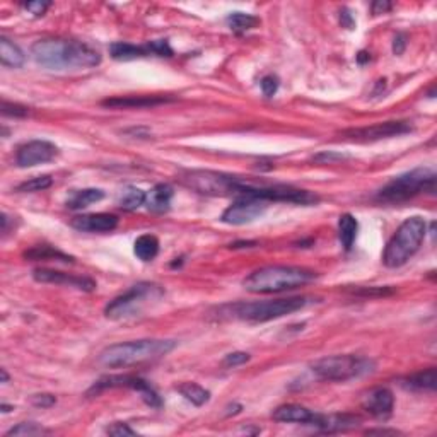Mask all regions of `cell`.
Instances as JSON below:
<instances>
[{
  "instance_id": "obj_10",
  "label": "cell",
  "mask_w": 437,
  "mask_h": 437,
  "mask_svg": "<svg viewBox=\"0 0 437 437\" xmlns=\"http://www.w3.org/2000/svg\"><path fill=\"white\" fill-rule=\"evenodd\" d=\"M108 388L134 390V392H137L138 394H140V398L144 400V403L149 405V407H152V408H161L162 407V400H161V396L158 394V392H156V390L152 388V386L149 385L145 379L137 378V376H129V374H125V376L123 374L105 376V378H101L94 386H92L89 394L99 393L101 390H108Z\"/></svg>"
},
{
  "instance_id": "obj_2",
  "label": "cell",
  "mask_w": 437,
  "mask_h": 437,
  "mask_svg": "<svg viewBox=\"0 0 437 437\" xmlns=\"http://www.w3.org/2000/svg\"><path fill=\"white\" fill-rule=\"evenodd\" d=\"M38 65L50 70L92 69L101 63V53L86 41L65 38H43L31 46Z\"/></svg>"
},
{
  "instance_id": "obj_29",
  "label": "cell",
  "mask_w": 437,
  "mask_h": 437,
  "mask_svg": "<svg viewBox=\"0 0 437 437\" xmlns=\"http://www.w3.org/2000/svg\"><path fill=\"white\" fill-rule=\"evenodd\" d=\"M227 26L234 31V33H246V31L253 30L260 24V19L253 14L246 12H231L226 19Z\"/></svg>"
},
{
  "instance_id": "obj_44",
  "label": "cell",
  "mask_w": 437,
  "mask_h": 437,
  "mask_svg": "<svg viewBox=\"0 0 437 437\" xmlns=\"http://www.w3.org/2000/svg\"><path fill=\"white\" fill-rule=\"evenodd\" d=\"M255 244L257 243H253V241H246V243H234V244H231V248H250V246H255Z\"/></svg>"
},
{
  "instance_id": "obj_42",
  "label": "cell",
  "mask_w": 437,
  "mask_h": 437,
  "mask_svg": "<svg viewBox=\"0 0 437 437\" xmlns=\"http://www.w3.org/2000/svg\"><path fill=\"white\" fill-rule=\"evenodd\" d=\"M405 46H407V38H405V34H396L393 41L394 55H401V53L405 52Z\"/></svg>"
},
{
  "instance_id": "obj_31",
  "label": "cell",
  "mask_w": 437,
  "mask_h": 437,
  "mask_svg": "<svg viewBox=\"0 0 437 437\" xmlns=\"http://www.w3.org/2000/svg\"><path fill=\"white\" fill-rule=\"evenodd\" d=\"M50 434L48 429L41 427L36 422H21L16 427H12L10 431L6 432V437H12V436H23V437H34V436H43Z\"/></svg>"
},
{
  "instance_id": "obj_34",
  "label": "cell",
  "mask_w": 437,
  "mask_h": 437,
  "mask_svg": "<svg viewBox=\"0 0 437 437\" xmlns=\"http://www.w3.org/2000/svg\"><path fill=\"white\" fill-rule=\"evenodd\" d=\"M250 359L251 355L246 354V352H231V354H227L226 357H224L222 365L224 367H237V365L246 364Z\"/></svg>"
},
{
  "instance_id": "obj_8",
  "label": "cell",
  "mask_w": 437,
  "mask_h": 437,
  "mask_svg": "<svg viewBox=\"0 0 437 437\" xmlns=\"http://www.w3.org/2000/svg\"><path fill=\"white\" fill-rule=\"evenodd\" d=\"M164 297V289L154 282H138L122 296L115 297L105 308L106 318L129 319L142 315L147 308L154 306Z\"/></svg>"
},
{
  "instance_id": "obj_19",
  "label": "cell",
  "mask_w": 437,
  "mask_h": 437,
  "mask_svg": "<svg viewBox=\"0 0 437 437\" xmlns=\"http://www.w3.org/2000/svg\"><path fill=\"white\" fill-rule=\"evenodd\" d=\"M173 98L168 96H125V98H111L103 101V106L106 108H131V109H140V108H154V106L166 105V103H171Z\"/></svg>"
},
{
  "instance_id": "obj_17",
  "label": "cell",
  "mask_w": 437,
  "mask_h": 437,
  "mask_svg": "<svg viewBox=\"0 0 437 437\" xmlns=\"http://www.w3.org/2000/svg\"><path fill=\"white\" fill-rule=\"evenodd\" d=\"M362 407L365 412L376 418H388L393 414L394 407V396L392 390L388 388H376L372 392L365 394Z\"/></svg>"
},
{
  "instance_id": "obj_32",
  "label": "cell",
  "mask_w": 437,
  "mask_h": 437,
  "mask_svg": "<svg viewBox=\"0 0 437 437\" xmlns=\"http://www.w3.org/2000/svg\"><path fill=\"white\" fill-rule=\"evenodd\" d=\"M53 184L52 176L45 175V176H36V178H31V180L24 181L21 183L19 186L16 188V191L19 193H34V191H43L46 188H50Z\"/></svg>"
},
{
  "instance_id": "obj_15",
  "label": "cell",
  "mask_w": 437,
  "mask_h": 437,
  "mask_svg": "<svg viewBox=\"0 0 437 437\" xmlns=\"http://www.w3.org/2000/svg\"><path fill=\"white\" fill-rule=\"evenodd\" d=\"M33 279L41 284H55V286L76 287V289L84 290V292H92L96 289V282L91 277H77L70 273L58 272L52 268H36L33 270Z\"/></svg>"
},
{
  "instance_id": "obj_21",
  "label": "cell",
  "mask_w": 437,
  "mask_h": 437,
  "mask_svg": "<svg viewBox=\"0 0 437 437\" xmlns=\"http://www.w3.org/2000/svg\"><path fill=\"white\" fill-rule=\"evenodd\" d=\"M359 422H361V418L349 414H333V415L319 414L318 424H316L315 427H318L321 432H340V431H349V429L352 427H357Z\"/></svg>"
},
{
  "instance_id": "obj_39",
  "label": "cell",
  "mask_w": 437,
  "mask_h": 437,
  "mask_svg": "<svg viewBox=\"0 0 437 437\" xmlns=\"http://www.w3.org/2000/svg\"><path fill=\"white\" fill-rule=\"evenodd\" d=\"M50 6H52V2H28V3H24L23 7L26 10H30L33 16L40 17V16H43V14L46 12V9H48Z\"/></svg>"
},
{
  "instance_id": "obj_40",
  "label": "cell",
  "mask_w": 437,
  "mask_h": 437,
  "mask_svg": "<svg viewBox=\"0 0 437 437\" xmlns=\"http://www.w3.org/2000/svg\"><path fill=\"white\" fill-rule=\"evenodd\" d=\"M340 23H342V26L347 28V30H354V17H352V12L347 7H343V9L340 10Z\"/></svg>"
},
{
  "instance_id": "obj_1",
  "label": "cell",
  "mask_w": 437,
  "mask_h": 437,
  "mask_svg": "<svg viewBox=\"0 0 437 437\" xmlns=\"http://www.w3.org/2000/svg\"><path fill=\"white\" fill-rule=\"evenodd\" d=\"M180 181L186 188L205 197H250L265 202H287L296 205H315L319 202L316 193L290 184L265 183L212 169H186L180 173Z\"/></svg>"
},
{
  "instance_id": "obj_3",
  "label": "cell",
  "mask_w": 437,
  "mask_h": 437,
  "mask_svg": "<svg viewBox=\"0 0 437 437\" xmlns=\"http://www.w3.org/2000/svg\"><path fill=\"white\" fill-rule=\"evenodd\" d=\"M175 340L164 339H145V340H131V342L115 343L106 347L99 354L98 362L109 369L131 367V365L144 364V362L156 361L169 352L175 350Z\"/></svg>"
},
{
  "instance_id": "obj_28",
  "label": "cell",
  "mask_w": 437,
  "mask_h": 437,
  "mask_svg": "<svg viewBox=\"0 0 437 437\" xmlns=\"http://www.w3.org/2000/svg\"><path fill=\"white\" fill-rule=\"evenodd\" d=\"M145 198H147V193L144 190H140L137 186H127L120 193L118 205L123 211L134 212L138 207H142V205H145Z\"/></svg>"
},
{
  "instance_id": "obj_18",
  "label": "cell",
  "mask_w": 437,
  "mask_h": 437,
  "mask_svg": "<svg viewBox=\"0 0 437 437\" xmlns=\"http://www.w3.org/2000/svg\"><path fill=\"white\" fill-rule=\"evenodd\" d=\"M319 414H315L309 408L303 405L289 403L282 405L277 410H273V420L284 422V424H304V425H316L318 424Z\"/></svg>"
},
{
  "instance_id": "obj_13",
  "label": "cell",
  "mask_w": 437,
  "mask_h": 437,
  "mask_svg": "<svg viewBox=\"0 0 437 437\" xmlns=\"http://www.w3.org/2000/svg\"><path fill=\"white\" fill-rule=\"evenodd\" d=\"M109 55L115 60L129 62V60L145 58V56H171L173 50L166 40L149 41L147 45H131L118 41V43L109 45Z\"/></svg>"
},
{
  "instance_id": "obj_5",
  "label": "cell",
  "mask_w": 437,
  "mask_h": 437,
  "mask_svg": "<svg viewBox=\"0 0 437 437\" xmlns=\"http://www.w3.org/2000/svg\"><path fill=\"white\" fill-rule=\"evenodd\" d=\"M309 303L308 297H287V299L273 301H253V303H233L219 308V318L239 319V321L265 323L282 318L286 315L299 311Z\"/></svg>"
},
{
  "instance_id": "obj_36",
  "label": "cell",
  "mask_w": 437,
  "mask_h": 437,
  "mask_svg": "<svg viewBox=\"0 0 437 437\" xmlns=\"http://www.w3.org/2000/svg\"><path fill=\"white\" fill-rule=\"evenodd\" d=\"M260 86H262L263 94H265L266 98H272V96L279 91V77L272 76V74H270V76H265L260 81Z\"/></svg>"
},
{
  "instance_id": "obj_33",
  "label": "cell",
  "mask_w": 437,
  "mask_h": 437,
  "mask_svg": "<svg viewBox=\"0 0 437 437\" xmlns=\"http://www.w3.org/2000/svg\"><path fill=\"white\" fill-rule=\"evenodd\" d=\"M2 115L3 116H12V118H24V116L30 115V108L23 105H17V103H9L3 99L2 101Z\"/></svg>"
},
{
  "instance_id": "obj_20",
  "label": "cell",
  "mask_w": 437,
  "mask_h": 437,
  "mask_svg": "<svg viewBox=\"0 0 437 437\" xmlns=\"http://www.w3.org/2000/svg\"><path fill=\"white\" fill-rule=\"evenodd\" d=\"M173 197H175V190H173L171 184L159 183L147 193L145 207L151 212H156V214H164L171 207Z\"/></svg>"
},
{
  "instance_id": "obj_38",
  "label": "cell",
  "mask_w": 437,
  "mask_h": 437,
  "mask_svg": "<svg viewBox=\"0 0 437 437\" xmlns=\"http://www.w3.org/2000/svg\"><path fill=\"white\" fill-rule=\"evenodd\" d=\"M106 432H108L109 436H115V437L135 436V434H137V432H135L134 429L129 427V424H122V422H116V424L109 425V427L106 429Z\"/></svg>"
},
{
  "instance_id": "obj_45",
  "label": "cell",
  "mask_w": 437,
  "mask_h": 437,
  "mask_svg": "<svg viewBox=\"0 0 437 437\" xmlns=\"http://www.w3.org/2000/svg\"><path fill=\"white\" fill-rule=\"evenodd\" d=\"M371 58V56H369V53H365V52H361L357 55V62L359 63H364V62H367V60Z\"/></svg>"
},
{
  "instance_id": "obj_9",
  "label": "cell",
  "mask_w": 437,
  "mask_h": 437,
  "mask_svg": "<svg viewBox=\"0 0 437 437\" xmlns=\"http://www.w3.org/2000/svg\"><path fill=\"white\" fill-rule=\"evenodd\" d=\"M376 369V362L369 357L361 355H330V357L318 359L311 364V371L323 381L345 383L350 379L362 378L371 374Z\"/></svg>"
},
{
  "instance_id": "obj_24",
  "label": "cell",
  "mask_w": 437,
  "mask_h": 437,
  "mask_svg": "<svg viewBox=\"0 0 437 437\" xmlns=\"http://www.w3.org/2000/svg\"><path fill=\"white\" fill-rule=\"evenodd\" d=\"M23 257L26 258V260H31V262L55 260V262H63V263H74V257H70V255L56 250V248L50 246V244H40V246L31 248V250L24 251Z\"/></svg>"
},
{
  "instance_id": "obj_11",
  "label": "cell",
  "mask_w": 437,
  "mask_h": 437,
  "mask_svg": "<svg viewBox=\"0 0 437 437\" xmlns=\"http://www.w3.org/2000/svg\"><path fill=\"white\" fill-rule=\"evenodd\" d=\"M268 209V202L260 200V198L243 197L233 202V205L226 209L220 215V220L229 226H244L253 220L260 219Z\"/></svg>"
},
{
  "instance_id": "obj_16",
  "label": "cell",
  "mask_w": 437,
  "mask_h": 437,
  "mask_svg": "<svg viewBox=\"0 0 437 437\" xmlns=\"http://www.w3.org/2000/svg\"><path fill=\"white\" fill-rule=\"evenodd\" d=\"M70 226L81 233H111L118 226V217L113 214H84L70 220Z\"/></svg>"
},
{
  "instance_id": "obj_35",
  "label": "cell",
  "mask_w": 437,
  "mask_h": 437,
  "mask_svg": "<svg viewBox=\"0 0 437 437\" xmlns=\"http://www.w3.org/2000/svg\"><path fill=\"white\" fill-rule=\"evenodd\" d=\"M345 159H349V156L340 154V152L328 151V152H321V154L315 156V158H312V161L321 162V164H335V162L345 161Z\"/></svg>"
},
{
  "instance_id": "obj_26",
  "label": "cell",
  "mask_w": 437,
  "mask_h": 437,
  "mask_svg": "<svg viewBox=\"0 0 437 437\" xmlns=\"http://www.w3.org/2000/svg\"><path fill=\"white\" fill-rule=\"evenodd\" d=\"M134 253L140 262H152L159 253V239L152 234H142L135 239Z\"/></svg>"
},
{
  "instance_id": "obj_41",
  "label": "cell",
  "mask_w": 437,
  "mask_h": 437,
  "mask_svg": "<svg viewBox=\"0 0 437 437\" xmlns=\"http://www.w3.org/2000/svg\"><path fill=\"white\" fill-rule=\"evenodd\" d=\"M392 3L390 2H383V0H376L374 3L371 6V10L374 16H379V14H386L388 10H392Z\"/></svg>"
},
{
  "instance_id": "obj_22",
  "label": "cell",
  "mask_w": 437,
  "mask_h": 437,
  "mask_svg": "<svg viewBox=\"0 0 437 437\" xmlns=\"http://www.w3.org/2000/svg\"><path fill=\"white\" fill-rule=\"evenodd\" d=\"M403 386L414 392H434L437 386L436 367H429L425 371H418L415 374L403 379Z\"/></svg>"
},
{
  "instance_id": "obj_4",
  "label": "cell",
  "mask_w": 437,
  "mask_h": 437,
  "mask_svg": "<svg viewBox=\"0 0 437 437\" xmlns=\"http://www.w3.org/2000/svg\"><path fill=\"white\" fill-rule=\"evenodd\" d=\"M315 277L312 270L303 266L270 265L251 272L243 280V287L253 294H277L306 286Z\"/></svg>"
},
{
  "instance_id": "obj_25",
  "label": "cell",
  "mask_w": 437,
  "mask_h": 437,
  "mask_svg": "<svg viewBox=\"0 0 437 437\" xmlns=\"http://www.w3.org/2000/svg\"><path fill=\"white\" fill-rule=\"evenodd\" d=\"M0 60H2V65L19 69V67H23L24 62H26V55H24L23 50L16 43H12L9 38L2 36L0 38Z\"/></svg>"
},
{
  "instance_id": "obj_47",
  "label": "cell",
  "mask_w": 437,
  "mask_h": 437,
  "mask_svg": "<svg viewBox=\"0 0 437 437\" xmlns=\"http://www.w3.org/2000/svg\"><path fill=\"white\" fill-rule=\"evenodd\" d=\"M10 408H12V407H7V405H2V412H10Z\"/></svg>"
},
{
  "instance_id": "obj_30",
  "label": "cell",
  "mask_w": 437,
  "mask_h": 437,
  "mask_svg": "<svg viewBox=\"0 0 437 437\" xmlns=\"http://www.w3.org/2000/svg\"><path fill=\"white\" fill-rule=\"evenodd\" d=\"M178 393L183 394L188 401L195 405V407H202V405L207 403L211 400V393L205 388H202L197 383H183V385L178 386Z\"/></svg>"
},
{
  "instance_id": "obj_7",
  "label": "cell",
  "mask_w": 437,
  "mask_h": 437,
  "mask_svg": "<svg viewBox=\"0 0 437 437\" xmlns=\"http://www.w3.org/2000/svg\"><path fill=\"white\" fill-rule=\"evenodd\" d=\"M437 175L431 168H417L412 171L394 176L388 184L376 193V202L379 204H403L410 198L422 193H436Z\"/></svg>"
},
{
  "instance_id": "obj_43",
  "label": "cell",
  "mask_w": 437,
  "mask_h": 437,
  "mask_svg": "<svg viewBox=\"0 0 437 437\" xmlns=\"http://www.w3.org/2000/svg\"><path fill=\"white\" fill-rule=\"evenodd\" d=\"M367 434H398V431H388V429H372Z\"/></svg>"
},
{
  "instance_id": "obj_46",
  "label": "cell",
  "mask_w": 437,
  "mask_h": 437,
  "mask_svg": "<svg viewBox=\"0 0 437 437\" xmlns=\"http://www.w3.org/2000/svg\"><path fill=\"white\" fill-rule=\"evenodd\" d=\"M0 374H2V383L9 381V374H7L6 369H0Z\"/></svg>"
},
{
  "instance_id": "obj_37",
  "label": "cell",
  "mask_w": 437,
  "mask_h": 437,
  "mask_svg": "<svg viewBox=\"0 0 437 437\" xmlns=\"http://www.w3.org/2000/svg\"><path fill=\"white\" fill-rule=\"evenodd\" d=\"M31 403L38 408H50L56 403V398L50 393H40L31 398Z\"/></svg>"
},
{
  "instance_id": "obj_23",
  "label": "cell",
  "mask_w": 437,
  "mask_h": 437,
  "mask_svg": "<svg viewBox=\"0 0 437 437\" xmlns=\"http://www.w3.org/2000/svg\"><path fill=\"white\" fill-rule=\"evenodd\" d=\"M103 198H105V191L99 190V188H84V190H76L70 193L67 207L70 211H81V209H86L91 204L103 200Z\"/></svg>"
},
{
  "instance_id": "obj_27",
  "label": "cell",
  "mask_w": 437,
  "mask_h": 437,
  "mask_svg": "<svg viewBox=\"0 0 437 437\" xmlns=\"http://www.w3.org/2000/svg\"><path fill=\"white\" fill-rule=\"evenodd\" d=\"M359 222L352 214H343L339 219V239L342 243L343 250L350 251L357 237Z\"/></svg>"
},
{
  "instance_id": "obj_14",
  "label": "cell",
  "mask_w": 437,
  "mask_h": 437,
  "mask_svg": "<svg viewBox=\"0 0 437 437\" xmlns=\"http://www.w3.org/2000/svg\"><path fill=\"white\" fill-rule=\"evenodd\" d=\"M58 156V147L48 140H31L21 145L16 152V164L19 168H33L46 164Z\"/></svg>"
},
{
  "instance_id": "obj_6",
  "label": "cell",
  "mask_w": 437,
  "mask_h": 437,
  "mask_svg": "<svg viewBox=\"0 0 437 437\" xmlns=\"http://www.w3.org/2000/svg\"><path fill=\"white\" fill-rule=\"evenodd\" d=\"M427 236V222L425 219L414 215L405 219L388 241L383 253V263L388 268H400L410 260L424 243Z\"/></svg>"
},
{
  "instance_id": "obj_12",
  "label": "cell",
  "mask_w": 437,
  "mask_h": 437,
  "mask_svg": "<svg viewBox=\"0 0 437 437\" xmlns=\"http://www.w3.org/2000/svg\"><path fill=\"white\" fill-rule=\"evenodd\" d=\"M412 130L414 127L408 122H385L371 127H362V129L343 130L342 137L355 142H376L381 138L400 137V135L410 134Z\"/></svg>"
}]
</instances>
